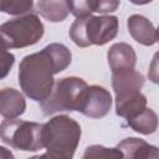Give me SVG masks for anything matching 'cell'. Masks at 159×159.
<instances>
[{
    "instance_id": "obj_1",
    "label": "cell",
    "mask_w": 159,
    "mask_h": 159,
    "mask_svg": "<svg viewBox=\"0 0 159 159\" xmlns=\"http://www.w3.org/2000/svg\"><path fill=\"white\" fill-rule=\"evenodd\" d=\"M72 61V53L63 43L53 42L39 52L25 56L19 65V84L32 101L43 102L51 93L53 76L66 70Z\"/></svg>"
},
{
    "instance_id": "obj_2",
    "label": "cell",
    "mask_w": 159,
    "mask_h": 159,
    "mask_svg": "<svg viewBox=\"0 0 159 159\" xmlns=\"http://www.w3.org/2000/svg\"><path fill=\"white\" fill-rule=\"evenodd\" d=\"M81 125L66 114L42 124V144L50 159H73L81 139Z\"/></svg>"
},
{
    "instance_id": "obj_3",
    "label": "cell",
    "mask_w": 159,
    "mask_h": 159,
    "mask_svg": "<svg viewBox=\"0 0 159 159\" xmlns=\"http://www.w3.org/2000/svg\"><path fill=\"white\" fill-rule=\"evenodd\" d=\"M118 34V17L112 15H87L76 17L70 27L71 40L80 47L106 45Z\"/></svg>"
},
{
    "instance_id": "obj_4",
    "label": "cell",
    "mask_w": 159,
    "mask_h": 159,
    "mask_svg": "<svg viewBox=\"0 0 159 159\" xmlns=\"http://www.w3.org/2000/svg\"><path fill=\"white\" fill-rule=\"evenodd\" d=\"M43 24L36 14H26L0 25V48H22L40 41Z\"/></svg>"
},
{
    "instance_id": "obj_5",
    "label": "cell",
    "mask_w": 159,
    "mask_h": 159,
    "mask_svg": "<svg viewBox=\"0 0 159 159\" xmlns=\"http://www.w3.org/2000/svg\"><path fill=\"white\" fill-rule=\"evenodd\" d=\"M87 87V82L80 77H63L58 80L53 84L50 96L40 103L43 116H52L65 111L78 112Z\"/></svg>"
},
{
    "instance_id": "obj_6",
    "label": "cell",
    "mask_w": 159,
    "mask_h": 159,
    "mask_svg": "<svg viewBox=\"0 0 159 159\" xmlns=\"http://www.w3.org/2000/svg\"><path fill=\"white\" fill-rule=\"evenodd\" d=\"M0 139L19 150L37 152L43 148L42 124L22 119H5L0 123Z\"/></svg>"
},
{
    "instance_id": "obj_7",
    "label": "cell",
    "mask_w": 159,
    "mask_h": 159,
    "mask_svg": "<svg viewBox=\"0 0 159 159\" xmlns=\"http://www.w3.org/2000/svg\"><path fill=\"white\" fill-rule=\"evenodd\" d=\"M112 107V96L102 86H88L81 101L78 112L89 118H103Z\"/></svg>"
},
{
    "instance_id": "obj_8",
    "label": "cell",
    "mask_w": 159,
    "mask_h": 159,
    "mask_svg": "<svg viewBox=\"0 0 159 159\" xmlns=\"http://www.w3.org/2000/svg\"><path fill=\"white\" fill-rule=\"evenodd\" d=\"M144 81V76L134 68L112 73V87L116 93V102L139 93Z\"/></svg>"
},
{
    "instance_id": "obj_9",
    "label": "cell",
    "mask_w": 159,
    "mask_h": 159,
    "mask_svg": "<svg viewBox=\"0 0 159 159\" xmlns=\"http://www.w3.org/2000/svg\"><path fill=\"white\" fill-rule=\"evenodd\" d=\"M127 27L130 36L140 45L153 46L158 41L157 29L153 22L143 15H130L127 20Z\"/></svg>"
},
{
    "instance_id": "obj_10",
    "label": "cell",
    "mask_w": 159,
    "mask_h": 159,
    "mask_svg": "<svg viewBox=\"0 0 159 159\" xmlns=\"http://www.w3.org/2000/svg\"><path fill=\"white\" fill-rule=\"evenodd\" d=\"M107 60L112 73L133 70L137 63V53L130 45L125 42H117L109 47Z\"/></svg>"
},
{
    "instance_id": "obj_11",
    "label": "cell",
    "mask_w": 159,
    "mask_h": 159,
    "mask_svg": "<svg viewBox=\"0 0 159 159\" xmlns=\"http://www.w3.org/2000/svg\"><path fill=\"white\" fill-rule=\"evenodd\" d=\"M117 148L122 153V159H159L158 147L152 145L140 138H125L117 145Z\"/></svg>"
},
{
    "instance_id": "obj_12",
    "label": "cell",
    "mask_w": 159,
    "mask_h": 159,
    "mask_svg": "<svg viewBox=\"0 0 159 159\" xmlns=\"http://www.w3.org/2000/svg\"><path fill=\"white\" fill-rule=\"evenodd\" d=\"M26 109V101L21 92L15 88L0 89V116L6 119H15L24 114Z\"/></svg>"
},
{
    "instance_id": "obj_13",
    "label": "cell",
    "mask_w": 159,
    "mask_h": 159,
    "mask_svg": "<svg viewBox=\"0 0 159 159\" xmlns=\"http://www.w3.org/2000/svg\"><path fill=\"white\" fill-rule=\"evenodd\" d=\"M68 11L76 17H82L92 15L93 12L108 14L117 10L119 1L116 0H80V1H67Z\"/></svg>"
},
{
    "instance_id": "obj_14",
    "label": "cell",
    "mask_w": 159,
    "mask_h": 159,
    "mask_svg": "<svg viewBox=\"0 0 159 159\" xmlns=\"http://www.w3.org/2000/svg\"><path fill=\"white\" fill-rule=\"evenodd\" d=\"M127 124L137 133L144 135L153 134L158 128V116L152 108H145L137 116L127 119Z\"/></svg>"
},
{
    "instance_id": "obj_15",
    "label": "cell",
    "mask_w": 159,
    "mask_h": 159,
    "mask_svg": "<svg viewBox=\"0 0 159 159\" xmlns=\"http://www.w3.org/2000/svg\"><path fill=\"white\" fill-rule=\"evenodd\" d=\"M37 11L40 15L50 22H61L63 21L70 11L67 6V1H37L36 4Z\"/></svg>"
},
{
    "instance_id": "obj_16",
    "label": "cell",
    "mask_w": 159,
    "mask_h": 159,
    "mask_svg": "<svg viewBox=\"0 0 159 159\" xmlns=\"http://www.w3.org/2000/svg\"><path fill=\"white\" fill-rule=\"evenodd\" d=\"M145 108H147V97L142 92L123 101L116 102V113L119 117L125 118V120L137 116Z\"/></svg>"
},
{
    "instance_id": "obj_17",
    "label": "cell",
    "mask_w": 159,
    "mask_h": 159,
    "mask_svg": "<svg viewBox=\"0 0 159 159\" xmlns=\"http://www.w3.org/2000/svg\"><path fill=\"white\" fill-rule=\"evenodd\" d=\"M120 150L116 148H107L99 144H93L86 148L82 159H122Z\"/></svg>"
},
{
    "instance_id": "obj_18",
    "label": "cell",
    "mask_w": 159,
    "mask_h": 159,
    "mask_svg": "<svg viewBox=\"0 0 159 159\" xmlns=\"http://www.w3.org/2000/svg\"><path fill=\"white\" fill-rule=\"evenodd\" d=\"M34 7V1H12L0 0V11L9 15H26Z\"/></svg>"
},
{
    "instance_id": "obj_19",
    "label": "cell",
    "mask_w": 159,
    "mask_h": 159,
    "mask_svg": "<svg viewBox=\"0 0 159 159\" xmlns=\"http://www.w3.org/2000/svg\"><path fill=\"white\" fill-rule=\"evenodd\" d=\"M14 63H15V56L11 52L0 48V80L5 78L9 75Z\"/></svg>"
},
{
    "instance_id": "obj_20",
    "label": "cell",
    "mask_w": 159,
    "mask_h": 159,
    "mask_svg": "<svg viewBox=\"0 0 159 159\" xmlns=\"http://www.w3.org/2000/svg\"><path fill=\"white\" fill-rule=\"evenodd\" d=\"M0 159H15V157L10 149L0 145Z\"/></svg>"
},
{
    "instance_id": "obj_21",
    "label": "cell",
    "mask_w": 159,
    "mask_h": 159,
    "mask_svg": "<svg viewBox=\"0 0 159 159\" xmlns=\"http://www.w3.org/2000/svg\"><path fill=\"white\" fill-rule=\"evenodd\" d=\"M27 159H50V158H48L47 154L45 153V154H41V155H34V157L27 158Z\"/></svg>"
}]
</instances>
